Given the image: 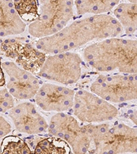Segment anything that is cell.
Segmentation results:
<instances>
[{"mask_svg": "<svg viewBox=\"0 0 137 154\" xmlns=\"http://www.w3.org/2000/svg\"><path fill=\"white\" fill-rule=\"evenodd\" d=\"M73 108L77 119L91 124L111 121L119 114L117 108L111 103L85 90L75 94Z\"/></svg>", "mask_w": 137, "mask_h": 154, "instance_id": "obj_9", "label": "cell"}, {"mask_svg": "<svg viewBox=\"0 0 137 154\" xmlns=\"http://www.w3.org/2000/svg\"><path fill=\"white\" fill-rule=\"evenodd\" d=\"M0 52L34 75H38L47 58V54L37 49L35 44L23 37L4 39L0 44Z\"/></svg>", "mask_w": 137, "mask_h": 154, "instance_id": "obj_8", "label": "cell"}, {"mask_svg": "<svg viewBox=\"0 0 137 154\" xmlns=\"http://www.w3.org/2000/svg\"><path fill=\"white\" fill-rule=\"evenodd\" d=\"M26 23L21 19L12 1H0V37L19 35Z\"/></svg>", "mask_w": 137, "mask_h": 154, "instance_id": "obj_13", "label": "cell"}, {"mask_svg": "<svg viewBox=\"0 0 137 154\" xmlns=\"http://www.w3.org/2000/svg\"><path fill=\"white\" fill-rule=\"evenodd\" d=\"M71 147L63 139L51 136L40 138L34 149V154H70Z\"/></svg>", "mask_w": 137, "mask_h": 154, "instance_id": "obj_16", "label": "cell"}, {"mask_svg": "<svg viewBox=\"0 0 137 154\" xmlns=\"http://www.w3.org/2000/svg\"><path fill=\"white\" fill-rule=\"evenodd\" d=\"M15 128L19 132L34 135L41 134L48 129L45 118L30 102H23L14 106L8 112Z\"/></svg>", "mask_w": 137, "mask_h": 154, "instance_id": "obj_12", "label": "cell"}, {"mask_svg": "<svg viewBox=\"0 0 137 154\" xmlns=\"http://www.w3.org/2000/svg\"><path fill=\"white\" fill-rule=\"evenodd\" d=\"M75 94L70 88L46 83L40 86L34 99L36 105L43 110L59 113L73 107Z\"/></svg>", "mask_w": 137, "mask_h": 154, "instance_id": "obj_11", "label": "cell"}, {"mask_svg": "<svg viewBox=\"0 0 137 154\" xmlns=\"http://www.w3.org/2000/svg\"><path fill=\"white\" fill-rule=\"evenodd\" d=\"M2 67L7 78V89L13 97L26 100L35 97L40 85L34 74L19 67L12 61L2 63Z\"/></svg>", "mask_w": 137, "mask_h": 154, "instance_id": "obj_10", "label": "cell"}, {"mask_svg": "<svg viewBox=\"0 0 137 154\" xmlns=\"http://www.w3.org/2000/svg\"><path fill=\"white\" fill-rule=\"evenodd\" d=\"M6 83V76H5V73L3 67H2V58L0 56V88L4 87Z\"/></svg>", "mask_w": 137, "mask_h": 154, "instance_id": "obj_21", "label": "cell"}, {"mask_svg": "<svg viewBox=\"0 0 137 154\" xmlns=\"http://www.w3.org/2000/svg\"><path fill=\"white\" fill-rule=\"evenodd\" d=\"M120 3L119 1H95V0H87V1H75L74 6L77 13L79 15L91 14L93 15L106 14L108 12L114 9Z\"/></svg>", "mask_w": 137, "mask_h": 154, "instance_id": "obj_15", "label": "cell"}, {"mask_svg": "<svg viewBox=\"0 0 137 154\" xmlns=\"http://www.w3.org/2000/svg\"><path fill=\"white\" fill-rule=\"evenodd\" d=\"M90 90L109 103L137 100V73L100 75L92 83Z\"/></svg>", "mask_w": 137, "mask_h": 154, "instance_id": "obj_5", "label": "cell"}, {"mask_svg": "<svg viewBox=\"0 0 137 154\" xmlns=\"http://www.w3.org/2000/svg\"><path fill=\"white\" fill-rule=\"evenodd\" d=\"M0 154H2V153H1V151H0Z\"/></svg>", "mask_w": 137, "mask_h": 154, "instance_id": "obj_23", "label": "cell"}, {"mask_svg": "<svg viewBox=\"0 0 137 154\" xmlns=\"http://www.w3.org/2000/svg\"><path fill=\"white\" fill-rule=\"evenodd\" d=\"M123 31L113 16L92 15L76 20L57 34L38 39L34 44L40 51L53 55L71 51L92 41L117 37Z\"/></svg>", "mask_w": 137, "mask_h": 154, "instance_id": "obj_1", "label": "cell"}, {"mask_svg": "<svg viewBox=\"0 0 137 154\" xmlns=\"http://www.w3.org/2000/svg\"><path fill=\"white\" fill-rule=\"evenodd\" d=\"M0 151L2 154H32L27 144L16 136H7L4 138Z\"/></svg>", "mask_w": 137, "mask_h": 154, "instance_id": "obj_17", "label": "cell"}, {"mask_svg": "<svg viewBox=\"0 0 137 154\" xmlns=\"http://www.w3.org/2000/svg\"><path fill=\"white\" fill-rule=\"evenodd\" d=\"M82 59L73 51L53 54L47 56L38 75L63 85L78 82L82 75Z\"/></svg>", "mask_w": 137, "mask_h": 154, "instance_id": "obj_6", "label": "cell"}, {"mask_svg": "<svg viewBox=\"0 0 137 154\" xmlns=\"http://www.w3.org/2000/svg\"><path fill=\"white\" fill-rule=\"evenodd\" d=\"M129 119L132 121L134 125H137V110L129 114Z\"/></svg>", "mask_w": 137, "mask_h": 154, "instance_id": "obj_22", "label": "cell"}, {"mask_svg": "<svg viewBox=\"0 0 137 154\" xmlns=\"http://www.w3.org/2000/svg\"><path fill=\"white\" fill-rule=\"evenodd\" d=\"M14 5L21 19L26 23H32L39 17V2L34 0H16Z\"/></svg>", "mask_w": 137, "mask_h": 154, "instance_id": "obj_18", "label": "cell"}, {"mask_svg": "<svg viewBox=\"0 0 137 154\" xmlns=\"http://www.w3.org/2000/svg\"><path fill=\"white\" fill-rule=\"evenodd\" d=\"M84 59L99 72L137 73V40L114 37L98 41L84 50Z\"/></svg>", "mask_w": 137, "mask_h": 154, "instance_id": "obj_2", "label": "cell"}, {"mask_svg": "<svg viewBox=\"0 0 137 154\" xmlns=\"http://www.w3.org/2000/svg\"><path fill=\"white\" fill-rule=\"evenodd\" d=\"M13 97L7 88H0V112H6L14 106Z\"/></svg>", "mask_w": 137, "mask_h": 154, "instance_id": "obj_19", "label": "cell"}, {"mask_svg": "<svg viewBox=\"0 0 137 154\" xmlns=\"http://www.w3.org/2000/svg\"><path fill=\"white\" fill-rule=\"evenodd\" d=\"M12 130L11 125L3 116H0V138H5Z\"/></svg>", "mask_w": 137, "mask_h": 154, "instance_id": "obj_20", "label": "cell"}, {"mask_svg": "<svg viewBox=\"0 0 137 154\" xmlns=\"http://www.w3.org/2000/svg\"><path fill=\"white\" fill-rule=\"evenodd\" d=\"M115 18L126 34H132L137 30V3H119L113 10Z\"/></svg>", "mask_w": 137, "mask_h": 154, "instance_id": "obj_14", "label": "cell"}, {"mask_svg": "<svg viewBox=\"0 0 137 154\" xmlns=\"http://www.w3.org/2000/svg\"><path fill=\"white\" fill-rule=\"evenodd\" d=\"M39 17L28 26V33L35 38L53 36L68 26L74 16L73 1H40Z\"/></svg>", "mask_w": 137, "mask_h": 154, "instance_id": "obj_4", "label": "cell"}, {"mask_svg": "<svg viewBox=\"0 0 137 154\" xmlns=\"http://www.w3.org/2000/svg\"><path fill=\"white\" fill-rule=\"evenodd\" d=\"M91 141L90 154L137 153V125L125 123L85 125Z\"/></svg>", "mask_w": 137, "mask_h": 154, "instance_id": "obj_3", "label": "cell"}, {"mask_svg": "<svg viewBox=\"0 0 137 154\" xmlns=\"http://www.w3.org/2000/svg\"><path fill=\"white\" fill-rule=\"evenodd\" d=\"M48 125L49 134L64 140L75 154H86L91 150V141L85 125L81 126L73 116L57 113L50 119Z\"/></svg>", "mask_w": 137, "mask_h": 154, "instance_id": "obj_7", "label": "cell"}]
</instances>
